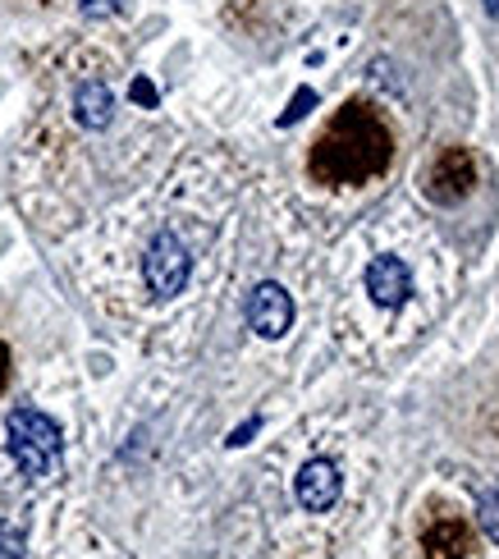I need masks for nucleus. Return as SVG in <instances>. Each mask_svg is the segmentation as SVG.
Segmentation results:
<instances>
[{
	"label": "nucleus",
	"instance_id": "nucleus-1",
	"mask_svg": "<svg viewBox=\"0 0 499 559\" xmlns=\"http://www.w3.org/2000/svg\"><path fill=\"white\" fill-rule=\"evenodd\" d=\"M390 166V129L367 102H348L312 147V170L317 183H367Z\"/></svg>",
	"mask_w": 499,
	"mask_h": 559
},
{
	"label": "nucleus",
	"instance_id": "nucleus-2",
	"mask_svg": "<svg viewBox=\"0 0 499 559\" xmlns=\"http://www.w3.org/2000/svg\"><path fill=\"white\" fill-rule=\"evenodd\" d=\"M5 436H10V459L19 463L23 477H51L56 463H60V427L46 417L41 408H14L5 417Z\"/></svg>",
	"mask_w": 499,
	"mask_h": 559
},
{
	"label": "nucleus",
	"instance_id": "nucleus-3",
	"mask_svg": "<svg viewBox=\"0 0 499 559\" xmlns=\"http://www.w3.org/2000/svg\"><path fill=\"white\" fill-rule=\"evenodd\" d=\"M188 275H193V258H188L183 239L175 229H161V235L147 243V258H142V280H147V289L156 298H175V294H183Z\"/></svg>",
	"mask_w": 499,
	"mask_h": 559
},
{
	"label": "nucleus",
	"instance_id": "nucleus-4",
	"mask_svg": "<svg viewBox=\"0 0 499 559\" xmlns=\"http://www.w3.org/2000/svg\"><path fill=\"white\" fill-rule=\"evenodd\" d=\"M248 331L261 335V340H280V335H289V325H294V298L284 285H275V280H261V285L248 294Z\"/></svg>",
	"mask_w": 499,
	"mask_h": 559
},
{
	"label": "nucleus",
	"instance_id": "nucleus-5",
	"mask_svg": "<svg viewBox=\"0 0 499 559\" xmlns=\"http://www.w3.org/2000/svg\"><path fill=\"white\" fill-rule=\"evenodd\" d=\"M340 491H344V477L330 459H307L298 477H294V500L307 509V514H325V509L340 504Z\"/></svg>",
	"mask_w": 499,
	"mask_h": 559
},
{
	"label": "nucleus",
	"instance_id": "nucleus-6",
	"mask_svg": "<svg viewBox=\"0 0 499 559\" xmlns=\"http://www.w3.org/2000/svg\"><path fill=\"white\" fill-rule=\"evenodd\" d=\"M367 294L380 308H403L413 298V275L399 258H376L367 266Z\"/></svg>",
	"mask_w": 499,
	"mask_h": 559
},
{
	"label": "nucleus",
	"instance_id": "nucleus-7",
	"mask_svg": "<svg viewBox=\"0 0 499 559\" xmlns=\"http://www.w3.org/2000/svg\"><path fill=\"white\" fill-rule=\"evenodd\" d=\"M472 156L463 147H449L440 160H436V170H431V183H426V193H431L436 202H459L467 189H472Z\"/></svg>",
	"mask_w": 499,
	"mask_h": 559
},
{
	"label": "nucleus",
	"instance_id": "nucleus-8",
	"mask_svg": "<svg viewBox=\"0 0 499 559\" xmlns=\"http://www.w3.org/2000/svg\"><path fill=\"white\" fill-rule=\"evenodd\" d=\"M74 120H79L83 129H92V133L106 129V124L115 120V97H110L106 83L92 79V83H79V87H74Z\"/></svg>",
	"mask_w": 499,
	"mask_h": 559
},
{
	"label": "nucleus",
	"instance_id": "nucleus-9",
	"mask_svg": "<svg viewBox=\"0 0 499 559\" xmlns=\"http://www.w3.org/2000/svg\"><path fill=\"white\" fill-rule=\"evenodd\" d=\"M463 550H467V532L459 523H436L426 532V555L431 559H463Z\"/></svg>",
	"mask_w": 499,
	"mask_h": 559
},
{
	"label": "nucleus",
	"instance_id": "nucleus-10",
	"mask_svg": "<svg viewBox=\"0 0 499 559\" xmlns=\"http://www.w3.org/2000/svg\"><path fill=\"white\" fill-rule=\"evenodd\" d=\"M477 523H482V532L499 546V491H490V496H482V504H477Z\"/></svg>",
	"mask_w": 499,
	"mask_h": 559
},
{
	"label": "nucleus",
	"instance_id": "nucleus-11",
	"mask_svg": "<svg viewBox=\"0 0 499 559\" xmlns=\"http://www.w3.org/2000/svg\"><path fill=\"white\" fill-rule=\"evenodd\" d=\"M312 106H317V92H312V87H298V92H294V102H289V110L280 115V124H294V120H302V115L312 110Z\"/></svg>",
	"mask_w": 499,
	"mask_h": 559
},
{
	"label": "nucleus",
	"instance_id": "nucleus-12",
	"mask_svg": "<svg viewBox=\"0 0 499 559\" xmlns=\"http://www.w3.org/2000/svg\"><path fill=\"white\" fill-rule=\"evenodd\" d=\"M83 14L87 19H110V14H120V0H79Z\"/></svg>",
	"mask_w": 499,
	"mask_h": 559
},
{
	"label": "nucleus",
	"instance_id": "nucleus-13",
	"mask_svg": "<svg viewBox=\"0 0 499 559\" xmlns=\"http://www.w3.org/2000/svg\"><path fill=\"white\" fill-rule=\"evenodd\" d=\"M129 97H133L138 106H147V110H152V106L161 102V97H156V87H152L147 79H133V87H129Z\"/></svg>",
	"mask_w": 499,
	"mask_h": 559
},
{
	"label": "nucleus",
	"instance_id": "nucleus-14",
	"mask_svg": "<svg viewBox=\"0 0 499 559\" xmlns=\"http://www.w3.org/2000/svg\"><path fill=\"white\" fill-rule=\"evenodd\" d=\"M0 559H23V542L10 527H0Z\"/></svg>",
	"mask_w": 499,
	"mask_h": 559
},
{
	"label": "nucleus",
	"instance_id": "nucleus-15",
	"mask_svg": "<svg viewBox=\"0 0 499 559\" xmlns=\"http://www.w3.org/2000/svg\"><path fill=\"white\" fill-rule=\"evenodd\" d=\"M257 427H261V417H248V423H243L239 431H229V445H234V450H239V445H248V436H252Z\"/></svg>",
	"mask_w": 499,
	"mask_h": 559
},
{
	"label": "nucleus",
	"instance_id": "nucleus-16",
	"mask_svg": "<svg viewBox=\"0 0 499 559\" xmlns=\"http://www.w3.org/2000/svg\"><path fill=\"white\" fill-rule=\"evenodd\" d=\"M5 381H10V348L0 344V390H5Z\"/></svg>",
	"mask_w": 499,
	"mask_h": 559
},
{
	"label": "nucleus",
	"instance_id": "nucleus-17",
	"mask_svg": "<svg viewBox=\"0 0 499 559\" xmlns=\"http://www.w3.org/2000/svg\"><path fill=\"white\" fill-rule=\"evenodd\" d=\"M486 14H490V19H499V0H486Z\"/></svg>",
	"mask_w": 499,
	"mask_h": 559
}]
</instances>
